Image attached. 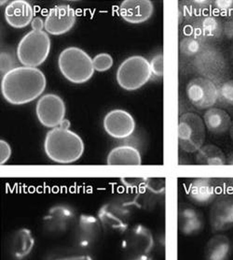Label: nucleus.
<instances>
[{"instance_id":"obj_1","label":"nucleus","mask_w":233,"mask_h":260,"mask_svg":"<svg viewBox=\"0 0 233 260\" xmlns=\"http://www.w3.org/2000/svg\"><path fill=\"white\" fill-rule=\"evenodd\" d=\"M45 74L37 68L16 67L1 81V92L12 105H24L36 100L45 91Z\"/></svg>"},{"instance_id":"obj_2","label":"nucleus","mask_w":233,"mask_h":260,"mask_svg":"<svg viewBox=\"0 0 233 260\" xmlns=\"http://www.w3.org/2000/svg\"><path fill=\"white\" fill-rule=\"evenodd\" d=\"M44 151L50 159L59 164H70L84 153V142L74 131L56 127L47 133Z\"/></svg>"},{"instance_id":"obj_3","label":"nucleus","mask_w":233,"mask_h":260,"mask_svg":"<svg viewBox=\"0 0 233 260\" xmlns=\"http://www.w3.org/2000/svg\"><path fill=\"white\" fill-rule=\"evenodd\" d=\"M59 70L68 82L76 84L87 83L94 73L93 58L81 48L63 50L58 58Z\"/></svg>"},{"instance_id":"obj_4","label":"nucleus","mask_w":233,"mask_h":260,"mask_svg":"<svg viewBox=\"0 0 233 260\" xmlns=\"http://www.w3.org/2000/svg\"><path fill=\"white\" fill-rule=\"evenodd\" d=\"M50 51L51 39L48 33L32 30L19 42L17 57L23 67L36 68L46 61Z\"/></svg>"},{"instance_id":"obj_5","label":"nucleus","mask_w":233,"mask_h":260,"mask_svg":"<svg viewBox=\"0 0 233 260\" xmlns=\"http://www.w3.org/2000/svg\"><path fill=\"white\" fill-rule=\"evenodd\" d=\"M152 76L150 62L141 55L130 56L116 71L118 84L126 91H135L144 86Z\"/></svg>"},{"instance_id":"obj_6","label":"nucleus","mask_w":233,"mask_h":260,"mask_svg":"<svg viewBox=\"0 0 233 260\" xmlns=\"http://www.w3.org/2000/svg\"><path fill=\"white\" fill-rule=\"evenodd\" d=\"M126 260H148L154 248V237L145 225L137 224L124 233L122 243Z\"/></svg>"},{"instance_id":"obj_7","label":"nucleus","mask_w":233,"mask_h":260,"mask_svg":"<svg viewBox=\"0 0 233 260\" xmlns=\"http://www.w3.org/2000/svg\"><path fill=\"white\" fill-rule=\"evenodd\" d=\"M204 119L194 113L182 114L178 122L179 147L186 153H197L205 142Z\"/></svg>"},{"instance_id":"obj_8","label":"nucleus","mask_w":233,"mask_h":260,"mask_svg":"<svg viewBox=\"0 0 233 260\" xmlns=\"http://www.w3.org/2000/svg\"><path fill=\"white\" fill-rule=\"evenodd\" d=\"M186 95L199 110L214 108L219 99V89L207 78H194L186 85Z\"/></svg>"},{"instance_id":"obj_9","label":"nucleus","mask_w":233,"mask_h":260,"mask_svg":"<svg viewBox=\"0 0 233 260\" xmlns=\"http://www.w3.org/2000/svg\"><path fill=\"white\" fill-rule=\"evenodd\" d=\"M65 111L63 99L55 94H46L41 96L35 106V114L41 124L53 129L62 124Z\"/></svg>"},{"instance_id":"obj_10","label":"nucleus","mask_w":233,"mask_h":260,"mask_svg":"<svg viewBox=\"0 0 233 260\" xmlns=\"http://www.w3.org/2000/svg\"><path fill=\"white\" fill-rule=\"evenodd\" d=\"M103 225L99 219L91 214H82L73 228V239L77 246L88 249L99 241Z\"/></svg>"},{"instance_id":"obj_11","label":"nucleus","mask_w":233,"mask_h":260,"mask_svg":"<svg viewBox=\"0 0 233 260\" xmlns=\"http://www.w3.org/2000/svg\"><path fill=\"white\" fill-rule=\"evenodd\" d=\"M76 214L72 208L57 205L51 208L43 218L44 230L52 235H61L73 230L76 224Z\"/></svg>"},{"instance_id":"obj_12","label":"nucleus","mask_w":233,"mask_h":260,"mask_svg":"<svg viewBox=\"0 0 233 260\" xmlns=\"http://www.w3.org/2000/svg\"><path fill=\"white\" fill-rule=\"evenodd\" d=\"M210 225L214 232L233 229V196L220 195L210 209Z\"/></svg>"},{"instance_id":"obj_13","label":"nucleus","mask_w":233,"mask_h":260,"mask_svg":"<svg viewBox=\"0 0 233 260\" xmlns=\"http://www.w3.org/2000/svg\"><path fill=\"white\" fill-rule=\"evenodd\" d=\"M76 19V12L69 5L53 7L44 20L45 30L51 35H63L72 29Z\"/></svg>"},{"instance_id":"obj_14","label":"nucleus","mask_w":233,"mask_h":260,"mask_svg":"<svg viewBox=\"0 0 233 260\" xmlns=\"http://www.w3.org/2000/svg\"><path fill=\"white\" fill-rule=\"evenodd\" d=\"M105 132L115 139H125L131 136L135 129L134 117L124 110H113L104 118Z\"/></svg>"},{"instance_id":"obj_15","label":"nucleus","mask_w":233,"mask_h":260,"mask_svg":"<svg viewBox=\"0 0 233 260\" xmlns=\"http://www.w3.org/2000/svg\"><path fill=\"white\" fill-rule=\"evenodd\" d=\"M97 217L105 231L124 234L129 230L130 213L122 206L106 204L100 209Z\"/></svg>"},{"instance_id":"obj_16","label":"nucleus","mask_w":233,"mask_h":260,"mask_svg":"<svg viewBox=\"0 0 233 260\" xmlns=\"http://www.w3.org/2000/svg\"><path fill=\"white\" fill-rule=\"evenodd\" d=\"M216 180L200 178L193 180L187 186V197L199 206L212 205L219 197Z\"/></svg>"},{"instance_id":"obj_17","label":"nucleus","mask_w":233,"mask_h":260,"mask_svg":"<svg viewBox=\"0 0 233 260\" xmlns=\"http://www.w3.org/2000/svg\"><path fill=\"white\" fill-rule=\"evenodd\" d=\"M154 6L150 0H125L120 7V14L129 24H142L151 17Z\"/></svg>"},{"instance_id":"obj_18","label":"nucleus","mask_w":233,"mask_h":260,"mask_svg":"<svg viewBox=\"0 0 233 260\" xmlns=\"http://www.w3.org/2000/svg\"><path fill=\"white\" fill-rule=\"evenodd\" d=\"M7 23L14 28H23L34 19V10L27 1L15 0L7 5L4 12Z\"/></svg>"},{"instance_id":"obj_19","label":"nucleus","mask_w":233,"mask_h":260,"mask_svg":"<svg viewBox=\"0 0 233 260\" xmlns=\"http://www.w3.org/2000/svg\"><path fill=\"white\" fill-rule=\"evenodd\" d=\"M179 230L186 236L197 235L204 231V220L202 213L190 205H183L178 213Z\"/></svg>"},{"instance_id":"obj_20","label":"nucleus","mask_w":233,"mask_h":260,"mask_svg":"<svg viewBox=\"0 0 233 260\" xmlns=\"http://www.w3.org/2000/svg\"><path fill=\"white\" fill-rule=\"evenodd\" d=\"M35 237L28 229H20L12 235L10 250L15 259L21 260L28 256L35 247Z\"/></svg>"},{"instance_id":"obj_21","label":"nucleus","mask_w":233,"mask_h":260,"mask_svg":"<svg viewBox=\"0 0 233 260\" xmlns=\"http://www.w3.org/2000/svg\"><path fill=\"white\" fill-rule=\"evenodd\" d=\"M231 254V242L223 234H216L212 237L205 245V260H229Z\"/></svg>"},{"instance_id":"obj_22","label":"nucleus","mask_w":233,"mask_h":260,"mask_svg":"<svg viewBox=\"0 0 233 260\" xmlns=\"http://www.w3.org/2000/svg\"><path fill=\"white\" fill-rule=\"evenodd\" d=\"M205 127L213 134L222 135L230 130L232 119L229 114L219 108H211L204 115Z\"/></svg>"},{"instance_id":"obj_23","label":"nucleus","mask_w":233,"mask_h":260,"mask_svg":"<svg viewBox=\"0 0 233 260\" xmlns=\"http://www.w3.org/2000/svg\"><path fill=\"white\" fill-rule=\"evenodd\" d=\"M106 162L109 166H140L142 157L136 148L122 145L111 150Z\"/></svg>"},{"instance_id":"obj_24","label":"nucleus","mask_w":233,"mask_h":260,"mask_svg":"<svg viewBox=\"0 0 233 260\" xmlns=\"http://www.w3.org/2000/svg\"><path fill=\"white\" fill-rule=\"evenodd\" d=\"M195 161L199 165H227V156L220 148L213 144H207L197 152Z\"/></svg>"},{"instance_id":"obj_25","label":"nucleus","mask_w":233,"mask_h":260,"mask_svg":"<svg viewBox=\"0 0 233 260\" xmlns=\"http://www.w3.org/2000/svg\"><path fill=\"white\" fill-rule=\"evenodd\" d=\"M223 24L220 18L215 14H207L201 17L197 23V29L204 37H217L223 32Z\"/></svg>"},{"instance_id":"obj_26","label":"nucleus","mask_w":233,"mask_h":260,"mask_svg":"<svg viewBox=\"0 0 233 260\" xmlns=\"http://www.w3.org/2000/svg\"><path fill=\"white\" fill-rule=\"evenodd\" d=\"M212 7L215 15L227 21L233 20V0H216L213 1Z\"/></svg>"},{"instance_id":"obj_27","label":"nucleus","mask_w":233,"mask_h":260,"mask_svg":"<svg viewBox=\"0 0 233 260\" xmlns=\"http://www.w3.org/2000/svg\"><path fill=\"white\" fill-rule=\"evenodd\" d=\"M201 49V44L195 37H186L180 42V51L183 54L188 56L198 53Z\"/></svg>"},{"instance_id":"obj_28","label":"nucleus","mask_w":233,"mask_h":260,"mask_svg":"<svg viewBox=\"0 0 233 260\" xmlns=\"http://www.w3.org/2000/svg\"><path fill=\"white\" fill-rule=\"evenodd\" d=\"M94 70L99 72L108 71L113 66V58L109 53H101L93 58Z\"/></svg>"},{"instance_id":"obj_29","label":"nucleus","mask_w":233,"mask_h":260,"mask_svg":"<svg viewBox=\"0 0 233 260\" xmlns=\"http://www.w3.org/2000/svg\"><path fill=\"white\" fill-rule=\"evenodd\" d=\"M219 99L227 105L233 107V79L222 84L219 88Z\"/></svg>"},{"instance_id":"obj_30","label":"nucleus","mask_w":233,"mask_h":260,"mask_svg":"<svg viewBox=\"0 0 233 260\" xmlns=\"http://www.w3.org/2000/svg\"><path fill=\"white\" fill-rule=\"evenodd\" d=\"M49 260H93L90 254L81 252H66L52 256Z\"/></svg>"},{"instance_id":"obj_31","label":"nucleus","mask_w":233,"mask_h":260,"mask_svg":"<svg viewBox=\"0 0 233 260\" xmlns=\"http://www.w3.org/2000/svg\"><path fill=\"white\" fill-rule=\"evenodd\" d=\"M150 67H151L152 74H154L157 77H163V71H164L163 53H158L152 58L150 61Z\"/></svg>"},{"instance_id":"obj_32","label":"nucleus","mask_w":233,"mask_h":260,"mask_svg":"<svg viewBox=\"0 0 233 260\" xmlns=\"http://www.w3.org/2000/svg\"><path fill=\"white\" fill-rule=\"evenodd\" d=\"M12 155V148L10 146V144L4 141L1 140L0 141V163L3 165L5 164L8 160L10 159Z\"/></svg>"},{"instance_id":"obj_33","label":"nucleus","mask_w":233,"mask_h":260,"mask_svg":"<svg viewBox=\"0 0 233 260\" xmlns=\"http://www.w3.org/2000/svg\"><path fill=\"white\" fill-rule=\"evenodd\" d=\"M222 34L228 40H233V20L224 23Z\"/></svg>"},{"instance_id":"obj_34","label":"nucleus","mask_w":233,"mask_h":260,"mask_svg":"<svg viewBox=\"0 0 233 260\" xmlns=\"http://www.w3.org/2000/svg\"><path fill=\"white\" fill-rule=\"evenodd\" d=\"M31 26L35 31H44L43 29L45 28V21H43L41 17L34 18L31 23Z\"/></svg>"},{"instance_id":"obj_35","label":"nucleus","mask_w":233,"mask_h":260,"mask_svg":"<svg viewBox=\"0 0 233 260\" xmlns=\"http://www.w3.org/2000/svg\"><path fill=\"white\" fill-rule=\"evenodd\" d=\"M70 125L69 121L64 119V121L62 122V124H60L59 127H62V128H65V129H68V126Z\"/></svg>"},{"instance_id":"obj_36","label":"nucleus","mask_w":233,"mask_h":260,"mask_svg":"<svg viewBox=\"0 0 233 260\" xmlns=\"http://www.w3.org/2000/svg\"><path fill=\"white\" fill-rule=\"evenodd\" d=\"M227 165H233V151L227 156Z\"/></svg>"},{"instance_id":"obj_37","label":"nucleus","mask_w":233,"mask_h":260,"mask_svg":"<svg viewBox=\"0 0 233 260\" xmlns=\"http://www.w3.org/2000/svg\"><path fill=\"white\" fill-rule=\"evenodd\" d=\"M229 134H230V137H231V139H232L233 141V121L232 124H231V127H230V130H229Z\"/></svg>"},{"instance_id":"obj_38","label":"nucleus","mask_w":233,"mask_h":260,"mask_svg":"<svg viewBox=\"0 0 233 260\" xmlns=\"http://www.w3.org/2000/svg\"><path fill=\"white\" fill-rule=\"evenodd\" d=\"M232 253H233V243H232Z\"/></svg>"},{"instance_id":"obj_39","label":"nucleus","mask_w":233,"mask_h":260,"mask_svg":"<svg viewBox=\"0 0 233 260\" xmlns=\"http://www.w3.org/2000/svg\"><path fill=\"white\" fill-rule=\"evenodd\" d=\"M148 260H151V258H150V259H148Z\"/></svg>"}]
</instances>
